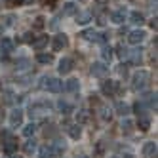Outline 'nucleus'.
I'll return each mask as SVG.
<instances>
[{"label": "nucleus", "instance_id": "f257e3e1", "mask_svg": "<svg viewBox=\"0 0 158 158\" xmlns=\"http://www.w3.org/2000/svg\"><path fill=\"white\" fill-rule=\"evenodd\" d=\"M149 84H151V73L147 71H137L131 78V88L135 92H143V89L149 88Z\"/></svg>", "mask_w": 158, "mask_h": 158}, {"label": "nucleus", "instance_id": "f03ea898", "mask_svg": "<svg viewBox=\"0 0 158 158\" xmlns=\"http://www.w3.org/2000/svg\"><path fill=\"white\" fill-rule=\"evenodd\" d=\"M63 151H65V145L59 143V141H55L52 145L42 147V149H40V158H59Z\"/></svg>", "mask_w": 158, "mask_h": 158}, {"label": "nucleus", "instance_id": "7ed1b4c3", "mask_svg": "<svg viewBox=\"0 0 158 158\" xmlns=\"http://www.w3.org/2000/svg\"><path fill=\"white\" fill-rule=\"evenodd\" d=\"M40 88L46 89V92H52V94H59L63 89V82L59 78H53V76H44L42 82H40Z\"/></svg>", "mask_w": 158, "mask_h": 158}, {"label": "nucleus", "instance_id": "20e7f679", "mask_svg": "<svg viewBox=\"0 0 158 158\" xmlns=\"http://www.w3.org/2000/svg\"><path fill=\"white\" fill-rule=\"evenodd\" d=\"M50 110H52V105L48 103V101H40V103H32L31 105L29 114H31V118H38V116L50 114Z\"/></svg>", "mask_w": 158, "mask_h": 158}, {"label": "nucleus", "instance_id": "39448f33", "mask_svg": "<svg viewBox=\"0 0 158 158\" xmlns=\"http://www.w3.org/2000/svg\"><path fill=\"white\" fill-rule=\"evenodd\" d=\"M118 89H120V84L116 80H105V82H101V92H103V95H107V97L118 94Z\"/></svg>", "mask_w": 158, "mask_h": 158}, {"label": "nucleus", "instance_id": "423d86ee", "mask_svg": "<svg viewBox=\"0 0 158 158\" xmlns=\"http://www.w3.org/2000/svg\"><path fill=\"white\" fill-rule=\"evenodd\" d=\"M53 52H61V50H65L67 46H69V38H67V35L65 32H59V35H55L53 36Z\"/></svg>", "mask_w": 158, "mask_h": 158}, {"label": "nucleus", "instance_id": "0eeeda50", "mask_svg": "<svg viewBox=\"0 0 158 158\" xmlns=\"http://www.w3.org/2000/svg\"><path fill=\"white\" fill-rule=\"evenodd\" d=\"M107 73H109L107 63H103V61H95V63L92 65V74H94V76L103 78V76H107Z\"/></svg>", "mask_w": 158, "mask_h": 158}, {"label": "nucleus", "instance_id": "6e6552de", "mask_svg": "<svg viewBox=\"0 0 158 158\" xmlns=\"http://www.w3.org/2000/svg\"><path fill=\"white\" fill-rule=\"evenodd\" d=\"M147 36V32L145 31H131L130 35H128V42L133 44V46H137V44H141Z\"/></svg>", "mask_w": 158, "mask_h": 158}, {"label": "nucleus", "instance_id": "1a4fd4ad", "mask_svg": "<svg viewBox=\"0 0 158 158\" xmlns=\"http://www.w3.org/2000/svg\"><path fill=\"white\" fill-rule=\"evenodd\" d=\"M10 124H12V128H17L23 124V110L21 109H14L12 114H10Z\"/></svg>", "mask_w": 158, "mask_h": 158}, {"label": "nucleus", "instance_id": "9d476101", "mask_svg": "<svg viewBox=\"0 0 158 158\" xmlns=\"http://www.w3.org/2000/svg\"><path fill=\"white\" fill-rule=\"evenodd\" d=\"M73 67H74V61L71 59V57H63L61 61H59V74H69L71 71H73Z\"/></svg>", "mask_w": 158, "mask_h": 158}, {"label": "nucleus", "instance_id": "9b49d317", "mask_svg": "<svg viewBox=\"0 0 158 158\" xmlns=\"http://www.w3.org/2000/svg\"><path fill=\"white\" fill-rule=\"evenodd\" d=\"M2 151H4L6 154H10V156H12V154L17 151V139H14V137H8V139L4 141V145H2Z\"/></svg>", "mask_w": 158, "mask_h": 158}, {"label": "nucleus", "instance_id": "f8f14e48", "mask_svg": "<svg viewBox=\"0 0 158 158\" xmlns=\"http://www.w3.org/2000/svg\"><path fill=\"white\" fill-rule=\"evenodd\" d=\"M141 103H143L147 109L156 110V94H145V95L141 97Z\"/></svg>", "mask_w": 158, "mask_h": 158}, {"label": "nucleus", "instance_id": "ddd939ff", "mask_svg": "<svg viewBox=\"0 0 158 158\" xmlns=\"http://www.w3.org/2000/svg\"><path fill=\"white\" fill-rule=\"evenodd\" d=\"M128 59H130L133 65H139V63H141V59H143V50H141V48L128 50Z\"/></svg>", "mask_w": 158, "mask_h": 158}, {"label": "nucleus", "instance_id": "4468645a", "mask_svg": "<svg viewBox=\"0 0 158 158\" xmlns=\"http://www.w3.org/2000/svg\"><path fill=\"white\" fill-rule=\"evenodd\" d=\"M143 158H156V143L149 141L143 147Z\"/></svg>", "mask_w": 158, "mask_h": 158}, {"label": "nucleus", "instance_id": "2eb2a0df", "mask_svg": "<svg viewBox=\"0 0 158 158\" xmlns=\"http://www.w3.org/2000/svg\"><path fill=\"white\" fill-rule=\"evenodd\" d=\"M31 46L35 48V50H38V52H40V50H44V48L48 46V36H46V35H40V36H36L35 40L31 42Z\"/></svg>", "mask_w": 158, "mask_h": 158}, {"label": "nucleus", "instance_id": "dca6fc26", "mask_svg": "<svg viewBox=\"0 0 158 158\" xmlns=\"http://www.w3.org/2000/svg\"><path fill=\"white\" fill-rule=\"evenodd\" d=\"M89 116H92V112H89L88 109H80L76 112V124H86L89 122Z\"/></svg>", "mask_w": 158, "mask_h": 158}, {"label": "nucleus", "instance_id": "f3484780", "mask_svg": "<svg viewBox=\"0 0 158 158\" xmlns=\"http://www.w3.org/2000/svg\"><path fill=\"white\" fill-rule=\"evenodd\" d=\"M65 89L71 94H78V89H80V82L76 80V78H71V80L65 82Z\"/></svg>", "mask_w": 158, "mask_h": 158}, {"label": "nucleus", "instance_id": "a211bd4d", "mask_svg": "<svg viewBox=\"0 0 158 158\" xmlns=\"http://www.w3.org/2000/svg\"><path fill=\"white\" fill-rule=\"evenodd\" d=\"M74 17H76V23H78V25H86V23H89V21H92V12L74 14Z\"/></svg>", "mask_w": 158, "mask_h": 158}, {"label": "nucleus", "instance_id": "6ab92c4d", "mask_svg": "<svg viewBox=\"0 0 158 158\" xmlns=\"http://www.w3.org/2000/svg\"><path fill=\"white\" fill-rule=\"evenodd\" d=\"M14 40H10V38H2L0 40V50H2L4 53H12L14 52Z\"/></svg>", "mask_w": 158, "mask_h": 158}, {"label": "nucleus", "instance_id": "aec40b11", "mask_svg": "<svg viewBox=\"0 0 158 158\" xmlns=\"http://www.w3.org/2000/svg\"><path fill=\"white\" fill-rule=\"evenodd\" d=\"M74 14H78V6L74 2L63 4V15H74Z\"/></svg>", "mask_w": 158, "mask_h": 158}, {"label": "nucleus", "instance_id": "412c9836", "mask_svg": "<svg viewBox=\"0 0 158 158\" xmlns=\"http://www.w3.org/2000/svg\"><path fill=\"white\" fill-rule=\"evenodd\" d=\"M110 19L114 21L116 25H122L124 21H126V10H118V12H114V14L110 15Z\"/></svg>", "mask_w": 158, "mask_h": 158}, {"label": "nucleus", "instance_id": "4be33fe9", "mask_svg": "<svg viewBox=\"0 0 158 158\" xmlns=\"http://www.w3.org/2000/svg\"><path fill=\"white\" fill-rule=\"evenodd\" d=\"M130 23H133V25H143V23H145L143 14H141V12H131V14H130Z\"/></svg>", "mask_w": 158, "mask_h": 158}, {"label": "nucleus", "instance_id": "5701e85b", "mask_svg": "<svg viewBox=\"0 0 158 158\" xmlns=\"http://www.w3.org/2000/svg\"><path fill=\"white\" fill-rule=\"evenodd\" d=\"M36 61L38 63H42V65H50V63H53V55L52 53H36Z\"/></svg>", "mask_w": 158, "mask_h": 158}, {"label": "nucleus", "instance_id": "b1692460", "mask_svg": "<svg viewBox=\"0 0 158 158\" xmlns=\"http://www.w3.org/2000/svg\"><path fill=\"white\" fill-rule=\"evenodd\" d=\"M99 116L107 122V120H110V118H112V110H110L107 105H99Z\"/></svg>", "mask_w": 158, "mask_h": 158}, {"label": "nucleus", "instance_id": "393cba45", "mask_svg": "<svg viewBox=\"0 0 158 158\" xmlns=\"http://www.w3.org/2000/svg\"><path fill=\"white\" fill-rule=\"evenodd\" d=\"M67 131H69V135L73 139H78L80 137V133H82V130H80V124H73V126H69L67 128Z\"/></svg>", "mask_w": 158, "mask_h": 158}, {"label": "nucleus", "instance_id": "a878e982", "mask_svg": "<svg viewBox=\"0 0 158 158\" xmlns=\"http://www.w3.org/2000/svg\"><path fill=\"white\" fill-rule=\"evenodd\" d=\"M114 109H116V112H118L120 116H128V114H130V107L124 103V101H118Z\"/></svg>", "mask_w": 158, "mask_h": 158}, {"label": "nucleus", "instance_id": "bb28decb", "mask_svg": "<svg viewBox=\"0 0 158 158\" xmlns=\"http://www.w3.org/2000/svg\"><path fill=\"white\" fill-rule=\"evenodd\" d=\"M57 109L63 112V114H71V112H73V105H69V103H67V101H63V99L57 101Z\"/></svg>", "mask_w": 158, "mask_h": 158}, {"label": "nucleus", "instance_id": "cd10ccee", "mask_svg": "<svg viewBox=\"0 0 158 158\" xmlns=\"http://www.w3.org/2000/svg\"><path fill=\"white\" fill-rule=\"evenodd\" d=\"M137 126H139V130H141V131H149V128H151V120L147 118V116H139Z\"/></svg>", "mask_w": 158, "mask_h": 158}, {"label": "nucleus", "instance_id": "c85d7f7f", "mask_svg": "<svg viewBox=\"0 0 158 158\" xmlns=\"http://www.w3.org/2000/svg\"><path fill=\"white\" fill-rule=\"evenodd\" d=\"M101 57H103V61H110L112 59V48L105 44L103 50H101Z\"/></svg>", "mask_w": 158, "mask_h": 158}, {"label": "nucleus", "instance_id": "c756f323", "mask_svg": "<svg viewBox=\"0 0 158 158\" xmlns=\"http://www.w3.org/2000/svg\"><path fill=\"white\" fill-rule=\"evenodd\" d=\"M35 131H36V124L31 122V124H27V126H25L23 135H25V137H31V135H35Z\"/></svg>", "mask_w": 158, "mask_h": 158}, {"label": "nucleus", "instance_id": "7c9ffc66", "mask_svg": "<svg viewBox=\"0 0 158 158\" xmlns=\"http://www.w3.org/2000/svg\"><path fill=\"white\" fill-rule=\"evenodd\" d=\"M133 110H135V114H137V116H145V110H147V107L141 103V101H137V103L133 105Z\"/></svg>", "mask_w": 158, "mask_h": 158}, {"label": "nucleus", "instance_id": "2f4dec72", "mask_svg": "<svg viewBox=\"0 0 158 158\" xmlns=\"http://www.w3.org/2000/svg\"><path fill=\"white\" fill-rule=\"evenodd\" d=\"M131 128H133V122H131V120H128V118H126V120H122V130L126 131V133H130Z\"/></svg>", "mask_w": 158, "mask_h": 158}, {"label": "nucleus", "instance_id": "473e14b6", "mask_svg": "<svg viewBox=\"0 0 158 158\" xmlns=\"http://www.w3.org/2000/svg\"><path fill=\"white\" fill-rule=\"evenodd\" d=\"M97 25L99 27L107 25V14H97Z\"/></svg>", "mask_w": 158, "mask_h": 158}, {"label": "nucleus", "instance_id": "72a5a7b5", "mask_svg": "<svg viewBox=\"0 0 158 158\" xmlns=\"http://www.w3.org/2000/svg\"><path fill=\"white\" fill-rule=\"evenodd\" d=\"M36 149V145H35V141H29V143H25V152L27 154H31L32 151Z\"/></svg>", "mask_w": 158, "mask_h": 158}, {"label": "nucleus", "instance_id": "f704fd0d", "mask_svg": "<svg viewBox=\"0 0 158 158\" xmlns=\"http://www.w3.org/2000/svg\"><path fill=\"white\" fill-rule=\"evenodd\" d=\"M32 40H35V35H32V32H25L23 38H21V42H27V44H31Z\"/></svg>", "mask_w": 158, "mask_h": 158}, {"label": "nucleus", "instance_id": "c9c22d12", "mask_svg": "<svg viewBox=\"0 0 158 158\" xmlns=\"http://www.w3.org/2000/svg\"><path fill=\"white\" fill-rule=\"evenodd\" d=\"M32 27H35V29H42V27H44V17L38 15V17L35 19V25H32Z\"/></svg>", "mask_w": 158, "mask_h": 158}, {"label": "nucleus", "instance_id": "e433bc0d", "mask_svg": "<svg viewBox=\"0 0 158 158\" xmlns=\"http://www.w3.org/2000/svg\"><path fill=\"white\" fill-rule=\"evenodd\" d=\"M118 55H120V57H122V59H126V57H128V50H126V48H124V46H122V44H120V46H118Z\"/></svg>", "mask_w": 158, "mask_h": 158}, {"label": "nucleus", "instance_id": "4c0bfd02", "mask_svg": "<svg viewBox=\"0 0 158 158\" xmlns=\"http://www.w3.org/2000/svg\"><path fill=\"white\" fill-rule=\"evenodd\" d=\"M118 73H120V74H122L124 78H126V76H128V67H126V65H120V69H118Z\"/></svg>", "mask_w": 158, "mask_h": 158}, {"label": "nucleus", "instance_id": "58836bf2", "mask_svg": "<svg viewBox=\"0 0 158 158\" xmlns=\"http://www.w3.org/2000/svg\"><path fill=\"white\" fill-rule=\"evenodd\" d=\"M8 137H10V133H8V131H4V133H0V143H4V141H6Z\"/></svg>", "mask_w": 158, "mask_h": 158}, {"label": "nucleus", "instance_id": "ea45409f", "mask_svg": "<svg viewBox=\"0 0 158 158\" xmlns=\"http://www.w3.org/2000/svg\"><path fill=\"white\" fill-rule=\"evenodd\" d=\"M42 4H44V6H50V8H53L55 0H42Z\"/></svg>", "mask_w": 158, "mask_h": 158}, {"label": "nucleus", "instance_id": "a19ab883", "mask_svg": "<svg viewBox=\"0 0 158 158\" xmlns=\"http://www.w3.org/2000/svg\"><path fill=\"white\" fill-rule=\"evenodd\" d=\"M6 25H14V15H8L6 17Z\"/></svg>", "mask_w": 158, "mask_h": 158}, {"label": "nucleus", "instance_id": "79ce46f5", "mask_svg": "<svg viewBox=\"0 0 158 158\" xmlns=\"http://www.w3.org/2000/svg\"><path fill=\"white\" fill-rule=\"evenodd\" d=\"M151 27L156 31V27H158V23H156V17H154V19H151Z\"/></svg>", "mask_w": 158, "mask_h": 158}, {"label": "nucleus", "instance_id": "37998d69", "mask_svg": "<svg viewBox=\"0 0 158 158\" xmlns=\"http://www.w3.org/2000/svg\"><path fill=\"white\" fill-rule=\"evenodd\" d=\"M8 2H10V0H0V8H4V6H8Z\"/></svg>", "mask_w": 158, "mask_h": 158}, {"label": "nucleus", "instance_id": "c03bdc74", "mask_svg": "<svg viewBox=\"0 0 158 158\" xmlns=\"http://www.w3.org/2000/svg\"><path fill=\"white\" fill-rule=\"evenodd\" d=\"M2 120H4V110L0 109V124H2Z\"/></svg>", "mask_w": 158, "mask_h": 158}, {"label": "nucleus", "instance_id": "a18cd8bd", "mask_svg": "<svg viewBox=\"0 0 158 158\" xmlns=\"http://www.w3.org/2000/svg\"><path fill=\"white\" fill-rule=\"evenodd\" d=\"M14 4L15 6H21V4H23V0H14Z\"/></svg>", "mask_w": 158, "mask_h": 158}, {"label": "nucleus", "instance_id": "49530a36", "mask_svg": "<svg viewBox=\"0 0 158 158\" xmlns=\"http://www.w3.org/2000/svg\"><path fill=\"white\" fill-rule=\"evenodd\" d=\"M10 158H21L19 154H12V156H10Z\"/></svg>", "mask_w": 158, "mask_h": 158}, {"label": "nucleus", "instance_id": "de8ad7c7", "mask_svg": "<svg viewBox=\"0 0 158 158\" xmlns=\"http://www.w3.org/2000/svg\"><path fill=\"white\" fill-rule=\"evenodd\" d=\"M124 158H133V156H131V154H126V156H124Z\"/></svg>", "mask_w": 158, "mask_h": 158}, {"label": "nucleus", "instance_id": "09e8293b", "mask_svg": "<svg viewBox=\"0 0 158 158\" xmlns=\"http://www.w3.org/2000/svg\"><path fill=\"white\" fill-rule=\"evenodd\" d=\"M0 36H2V25H0Z\"/></svg>", "mask_w": 158, "mask_h": 158}, {"label": "nucleus", "instance_id": "8fccbe9b", "mask_svg": "<svg viewBox=\"0 0 158 158\" xmlns=\"http://www.w3.org/2000/svg\"><path fill=\"white\" fill-rule=\"evenodd\" d=\"M23 2H27V4H29V2H32V0H23Z\"/></svg>", "mask_w": 158, "mask_h": 158}, {"label": "nucleus", "instance_id": "3c124183", "mask_svg": "<svg viewBox=\"0 0 158 158\" xmlns=\"http://www.w3.org/2000/svg\"><path fill=\"white\" fill-rule=\"evenodd\" d=\"M80 158H86V156H80Z\"/></svg>", "mask_w": 158, "mask_h": 158}, {"label": "nucleus", "instance_id": "603ef678", "mask_svg": "<svg viewBox=\"0 0 158 158\" xmlns=\"http://www.w3.org/2000/svg\"><path fill=\"white\" fill-rule=\"evenodd\" d=\"M114 158H116V156H114Z\"/></svg>", "mask_w": 158, "mask_h": 158}]
</instances>
